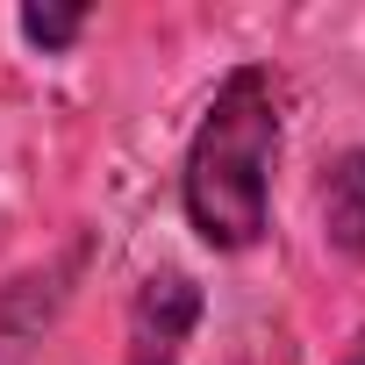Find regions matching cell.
<instances>
[{"label": "cell", "mask_w": 365, "mask_h": 365, "mask_svg": "<svg viewBox=\"0 0 365 365\" xmlns=\"http://www.w3.org/2000/svg\"><path fill=\"white\" fill-rule=\"evenodd\" d=\"M344 365H365V329H358V344H351V358Z\"/></svg>", "instance_id": "5b68a950"}, {"label": "cell", "mask_w": 365, "mask_h": 365, "mask_svg": "<svg viewBox=\"0 0 365 365\" xmlns=\"http://www.w3.org/2000/svg\"><path fill=\"white\" fill-rule=\"evenodd\" d=\"M322 237L344 258H365V150H344L322 179Z\"/></svg>", "instance_id": "3957f363"}, {"label": "cell", "mask_w": 365, "mask_h": 365, "mask_svg": "<svg viewBox=\"0 0 365 365\" xmlns=\"http://www.w3.org/2000/svg\"><path fill=\"white\" fill-rule=\"evenodd\" d=\"M22 36L58 58V51H72L86 36V8H22Z\"/></svg>", "instance_id": "277c9868"}, {"label": "cell", "mask_w": 365, "mask_h": 365, "mask_svg": "<svg viewBox=\"0 0 365 365\" xmlns=\"http://www.w3.org/2000/svg\"><path fill=\"white\" fill-rule=\"evenodd\" d=\"M201 322V287L187 272H150L129 301V365H179Z\"/></svg>", "instance_id": "7a4b0ae2"}, {"label": "cell", "mask_w": 365, "mask_h": 365, "mask_svg": "<svg viewBox=\"0 0 365 365\" xmlns=\"http://www.w3.org/2000/svg\"><path fill=\"white\" fill-rule=\"evenodd\" d=\"M272 165H279V79L237 65L194 122L179 201L208 251H251L272 222Z\"/></svg>", "instance_id": "6da1fadb"}]
</instances>
